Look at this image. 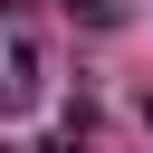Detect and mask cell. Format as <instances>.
<instances>
[{"instance_id": "obj_1", "label": "cell", "mask_w": 153, "mask_h": 153, "mask_svg": "<svg viewBox=\"0 0 153 153\" xmlns=\"http://www.w3.org/2000/svg\"><path fill=\"white\" fill-rule=\"evenodd\" d=\"M29 96H38V48L10 38V105H29Z\"/></svg>"}]
</instances>
